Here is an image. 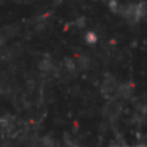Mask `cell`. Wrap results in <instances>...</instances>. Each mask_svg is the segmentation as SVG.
Masks as SVG:
<instances>
[{
	"mask_svg": "<svg viewBox=\"0 0 147 147\" xmlns=\"http://www.w3.org/2000/svg\"><path fill=\"white\" fill-rule=\"evenodd\" d=\"M119 13L123 16V19L130 24H136L146 16V8L144 3H131V5H123L120 7Z\"/></svg>",
	"mask_w": 147,
	"mask_h": 147,
	"instance_id": "1",
	"label": "cell"
},
{
	"mask_svg": "<svg viewBox=\"0 0 147 147\" xmlns=\"http://www.w3.org/2000/svg\"><path fill=\"white\" fill-rule=\"evenodd\" d=\"M131 92H133V86L130 82L117 84V87L114 90V93H117V96H120V98H128L131 95Z\"/></svg>",
	"mask_w": 147,
	"mask_h": 147,
	"instance_id": "2",
	"label": "cell"
},
{
	"mask_svg": "<svg viewBox=\"0 0 147 147\" xmlns=\"http://www.w3.org/2000/svg\"><path fill=\"white\" fill-rule=\"evenodd\" d=\"M117 82L114 81V78H106L105 82H103V92L105 93H114Z\"/></svg>",
	"mask_w": 147,
	"mask_h": 147,
	"instance_id": "3",
	"label": "cell"
},
{
	"mask_svg": "<svg viewBox=\"0 0 147 147\" xmlns=\"http://www.w3.org/2000/svg\"><path fill=\"white\" fill-rule=\"evenodd\" d=\"M76 62V67H78V70H89V67H90V59L87 57V55H81L78 60H74Z\"/></svg>",
	"mask_w": 147,
	"mask_h": 147,
	"instance_id": "4",
	"label": "cell"
},
{
	"mask_svg": "<svg viewBox=\"0 0 147 147\" xmlns=\"http://www.w3.org/2000/svg\"><path fill=\"white\" fill-rule=\"evenodd\" d=\"M63 67H65V70H67L68 73H74V71L78 70L76 62H74L73 59H70V57H67V59L63 60Z\"/></svg>",
	"mask_w": 147,
	"mask_h": 147,
	"instance_id": "5",
	"label": "cell"
},
{
	"mask_svg": "<svg viewBox=\"0 0 147 147\" xmlns=\"http://www.w3.org/2000/svg\"><path fill=\"white\" fill-rule=\"evenodd\" d=\"M86 41L89 43V45H95V43L98 41V35H96L95 32H92V30H90V32L86 33Z\"/></svg>",
	"mask_w": 147,
	"mask_h": 147,
	"instance_id": "6",
	"label": "cell"
},
{
	"mask_svg": "<svg viewBox=\"0 0 147 147\" xmlns=\"http://www.w3.org/2000/svg\"><path fill=\"white\" fill-rule=\"evenodd\" d=\"M41 70L43 71H51L52 70V62L49 60V59H45V60L41 62Z\"/></svg>",
	"mask_w": 147,
	"mask_h": 147,
	"instance_id": "7",
	"label": "cell"
},
{
	"mask_svg": "<svg viewBox=\"0 0 147 147\" xmlns=\"http://www.w3.org/2000/svg\"><path fill=\"white\" fill-rule=\"evenodd\" d=\"M43 146L45 147H52L54 146V141H52L51 138H45V139H43Z\"/></svg>",
	"mask_w": 147,
	"mask_h": 147,
	"instance_id": "8",
	"label": "cell"
}]
</instances>
